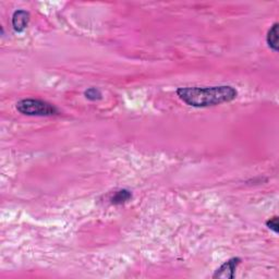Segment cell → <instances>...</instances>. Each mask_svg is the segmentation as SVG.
<instances>
[{"mask_svg":"<svg viewBox=\"0 0 279 279\" xmlns=\"http://www.w3.org/2000/svg\"><path fill=\"white\" fill-rule=\"evenodd\" d=\"M177 95L188 106L206 108L230 103L236 100L238 92L230 85H218L207 87H180Z\"/></svg>","mask_w":279,"mask_h":279,"instance_id":"obj_1","label":"cell"},{"mask_svg":"<svg viewBox=\"0 0 279 279\" xmlns=\"http://www.w3.org/2000/svg\"><path fill=\"white\" fill-rule=\"evenodd\" d=\"M15 107L20 113L32 117H53L60 113L59 109L52 103L36 98H24L16 103Z\"/></svg>","mask_w":279,"mask_h":279,"instance_id":"obj_2","label":"cell"},{"mask_svg":"<svg viewBox=\"0 0 279 279\" xmlns=\"http://www.w3.org/2000/svg\"><path fill=\"white\" fill-rule=\"evenodd\" d=\"M240 258H231L226 261L220 269H218L215 274L213 275V278H223V279H232L236 274L237 267L241 263Z\"/></svg>","mask_w":279,"mask_h":279,"instance_id":"obj_3","label":"cell"},{"mask_svg":"<svg viewBox=\"0 0 279 279\" xmlns=\"http://www.w3.org/2000/svg\"><path fill=\"white\" fill-rule=\"evenodd\" d=\"M31 14L26 10H16L12 14V27L16 33L23 32L30 23Z\"/></svg>","mask_w":279,"mask_h":279,"instance_id":"obj_4","label":"cell"},{"mask_svg":"<svg viewBox=\"0 0 279 279\" xmlns=\"http://www.w3.org/2000/svg\"><path fill=\"white\" fill-rule=\"evenodd\" d=\"M278 29H279V24L276 22V23L271 26V29L269 30V32H267L266 35L267 45H269L272 51L275 53L278 52Z\"/></svg>","mask_w":279,"mask_h":279,"instance_id":"obj_5","label":"cell"},{"mask_svg":"<svg viewBox=\"0 0 279 279\" xmlns=\"http://www.w3.org/2000/svg\"><path fill=\"white\" fill-rule=\"evenodd\" d=\"M131 198H132V193H131V191H129L127 189H121V190L116 191V192L113 193V195L111 199V203L112 205H121V204L127 203L128 201L131 200Z\"/></svg>","mask_w":279,"mask_h":279,"instance_id":"obj_6","label":"cell"},{"mask_svg":"<svg viewBox=\"0 0 279 279\" xmlns=\"http://www.w3.org/2000/svg\"><path fill=\"white\" fill-rule=\"evenodd\" d=\"M84 96H85L86 100H89L91 102L100 101L103 98L102 91L100 89H97V87H90V89L85 90L84 91Z\"/></svg>","mask_w":279,"mask_h":279,"instance_id":"obj_7","label":"cell"},{"mask_svg":"<svg viewBox=\"0 0 279 279\" xmlns=\"http://www.w3.org/2000/svg\"><path fill=\"white\" fill-rule=\"evenodd\" d=\"M266 227L272 230L274 233H278L279 232V223H278V217L274 216L270 218L269 221L266 222Z\"/></svg>","mask_w":279,"mask_h":279,"instance_id":"obj_8","label":"cell"}]
</instances>
